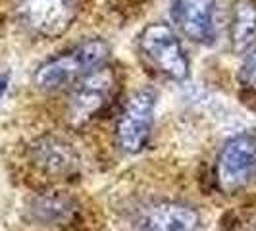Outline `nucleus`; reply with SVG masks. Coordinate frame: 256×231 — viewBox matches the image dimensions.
I'll return each instance as SVG.
<instances>
[{"label":"nucleus","instance_id":"obj_11","mask_svg":"<svg viewBox=\"0 0 256 231\" xmlns=\"http://www.w3.org/2000/svg\"><path fill=\"white\" fill-rule=\"evenodd\" d=\"M237 81L243 89L256 92V46L244 54V60L237 72Z\"/></svg>","mask_w":256,"mask_h":231},{"label":"nucleus","instance_id":"obj_3","mask_svg":"<svg viewBox=\"0 0 256 231\" xmlns=\"http://www.w3.org/2000/svg\"><path fill=\"white\" fill-rule=\"evenodd\" d=\"M256 178V133L244 131L224 142L214 162V183L224 194H237Z\"/></svg>","mask_w":256,"mask_h":231},{"label":"nucleus","instance_id":"obj_10","mask_svg":"<svg viewBox=\"0 0 256 231\" xmlns=\"http://www.w3.org/2000/svg\"><path fill=\"white\" fill-rule=\"evenodd\" d=\"M230 46L233 54H246L256 46V0H237L231 8Z\"/></svg>","mask_w":256,"mask_h":231},{"label":"nucleus","instance_id":"obj_9","mask_svg":"<svg viewBox=\"0 0 256 231\" xmlns=\"http://www.w3.org/2000/svg\"><path fill=\"white\" fill-rule=\"evenodd\" d=\"M33 162L42 172H48L52 176H66L72 174L77 166V158L74 148L62 139L42 137L31 146Z\"/></svg>","mask_w":256,"mask_h":231},{"label":"nucleus","instance_id":"obj_6","mask_svg":"<svg viewBox=\"0 0 256 231\" xmlns=\"http://www.w3.org/2000/svg\"><path fill=\"white\" fill-rule=\"evenodd\" d=\"M16 12L24 26L35 35L58 38L77 20V0H16Z\"/></svg>","mask_w":256,"mask_h":231},{"label":"nucleus","instance_id":"obj_5","mask_svg":"<svg viewBox=\"0 0 256 231\" xmlns=\"http://www.w3.org/2000/svg\"><path fill=\"white\" fill-rule=\"evenodd\" d=\"M156 92L141 89L129 96L116 124V142L128 154H139L146 148L154 128Z\"/></svg>","mask_w":256,"mask_h":231},{"label":"nucleus","instance_id":"obj_2","mask_svg":"<svg viewBox=\"0 0 256 231\" xmlns=\"http://www.w3.org/2000/svg\"><path fill=\"white\" fill-rule=\"evenodd\" d=\"M120 92V79L112 66L104 64L70 87L66 118L72 126H83L104 112Z\"/></svg>","mask_w":256,"mask_h":231},{"label":"nucleus","instance_id":"obj_1","mask_svg":"<svg viewBox=\"0 0 256 231\" xmlns=\"http://www.w3.org/2000/svg\"><path fill=\"white\" fill-rule=\"evenodd\" d=\"M110 46L104 38H89L52 56L35 70L33 81L40 90H58L72 87L81 77L106 64Z\"/></svg>","mask_w":256,"mask_h":231},{"label":"nucleus","instance_id":"obj_4","mask_svg":"<svg viewBox=\"0 0 256 231\" xmlns=\"http://www.w3.org/2000/svg\"><path fill=\"white\" fill-rule=\"evenodd\" d=\"M142 58L172 81H185L191 74V62L183 50L180 37L168 24H148L137 37Z\"/></svg>","mask_w":256,"mask_h":231},{"label":"nucleus","instance_id":"obj_12","mask_svg":"<svg viewBox=\"0 0 256 231\" xmlns=\"http://www.w3.org/2000/svg\"><path fill=\"white\" fill-rule=\"evenodd\" d=\"M8 85H10V74H8V72H6V74H0V98L6 94Z\"/></svg>","mask_w":256,"mask_h":231},{"label":"nucleus","instance_id":"obj_7","mask_svg":"<svg viewBox=\"0 0 256 231\" xmlns=\"http://www.w3.org/2000/svg\"><path fill=\"white\" fill-rule=\"evenodd\" d=\"M170 14L185 37L196 44L216 40V0H172Z\"/></svg>","mask_w":256,"mask_h":231},{"label":"nucleus","instance_id":"obj_8","mask_svg":"<svg viewBox=\"0 0 256 231\" xmlns=\"http://www.w3.org/2000/svg\"><path fill=\"white\" fill-rule=\"evenodd\" d=\"M144 231H196L200 214L196 208L178 200H158L142 210Z\"/></svg>","mask_w":256,"mask_h":231}]
</instances>
